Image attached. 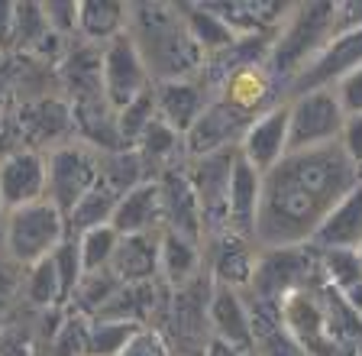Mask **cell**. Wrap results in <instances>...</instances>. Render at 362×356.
Returning <instances> with one entry per match:
<instances>
[{
	"label": "cell",
	"mask_w": 362,
	"mask_h": 356,
	"mask_svg": "<svg viewBox=\"0 0 362 356\" xmlns=\"http://www.w3.org/2000/svg\"><path fill=\"white\" fill-rule=\"evenodd\" d=\"M362 182V172L343 146L288 152V159L262 175V201L256 217V246H308L330 207Z\"/></svg>",
	"instance_id": "6da1fadb"
},
{
	"label": "cell",
	"mask_w": 362,
	"mask_h": 356,
	"mask_svg": "<svg viewBox=\"0 0 362 356\" xmlns=\"http://www.w3.org/2000/svg\"><path fill=\"white\" fill-rule=\"evenodd\" d=\"M127 36L143 55L152 84L181 81L204 71V55L185 23L181 4H129Z\"/></svg>",
	"instance_id": "7a4b0ae2"
},
{
	"label": "cell",
	"mask_w": 362,
	"mask_h": 356,
	"mask_svg": "<svg viewBox=\"0 0 362 356\" xmlns=\"http://www.w3.org/2000/svg\"><path fill=\"white\" fill-rule=\"evenodd\" d=\"M333 36H337V0L291 4V13L285 16V23L275 33L269 55H265V69L281 88V98H285L288 84L324 52Z\"/></svg>",
	"instance_id": "3957f363"
},
{
	"label": "cell",
	"mask_w": 362,
	"mask_h": 356,
	"mask_svg": "<svg viewBox=\"0 0 362 356\" xmlns=\"http://www.w3.org/2000/svg\"><path fill=\"white\" fill-rule=\"evenodd\" d=\"M68 236L71 234H68L65 214L52 201H36V205L16 207L7 214L4 236H0V256L13 269H30L52 256Z\"/></svg>",
	"instance_id": "277c9868"
},
{
	"label": "cell",
	"mask_w": 362,
	"mask_h": 356,
	"mask_svg": "<svg viewBox=\"0 0 362 356\" xmlns=\"http://www.w3.org/2000/svg\"><path fill=\"white\" fill-rule=\"evenodd\" d=\"M320 279L314 246H281V250H259L256 272L249 282L246 295L256 304L281 311V304L298 292H310V285Z\"/></svg>",
	"instance_id": "5b68a950"
},
{
	"label": "cell",
	"mask_w": 362,
	"mask_h": 356,
	"mask_svg": "<svg viewBox=\"0 0 362 356\" xmlns=\"http://www.w3.org/2000/svg\"><path fill=\"white\" fill-rule=\"evenodd\" d=\"M288 104V152L324 149L339 143V133L346 127V110L339 104L333 88L294 94Z\"/></svg>",
	"instance_id": "8992f818"
},
{
	"label": "cell",
	"mask_w": 362,
	"mask_h": 356,
	"mask_svg": "<svg viewBox=\"0 0 362 356\" xmlns=\"http://www.w3.org/2000/svg\"><path fill=\"white\" fill-rule=\"evenodd\" d=\"M98 182L100 152L84 146L81 139H68L45 152V201H52L65 214V220Z\"/></svg>",
	"instance_id": "52a82bcc"
},
{
	"label": "cell",
	"mask_w": 362,
	"mask_h": 356,
	"mask_svg": "<svg viewBox=\"0 0 362 356\" xmlns=\"http://www.w3.org/2000/svg\"><path fill=\"white\" fill-rule=\"evenodd\" d=\"M236 159H240L236 149H220L185 162V175H188L197 207H201L204 236L226 230V197H230V178H233Z\"/></svg>",
	"instance_id": "ba28073f"
},
{
	"label": "cell",
	"mask_w": 362,
	"mask_h": 356,
	"mask_svg": "<svg viewBox=\"0 0 362 356\" xmlns=\"http://www.w3.org/2000/svg\"><path fill=\"white\" fill-rule=\"evenodd\" d=\"M100 81H104V94L113 110H123L139 94L156 88L149 71H146L143 55H139V49L133 46V39L127 33L110 39L107 46H100Z\"/></svg>",
	"instance_id": "9c48e42d"
},
{
	"label": "cell",
	"mask_w": 362,
	"mask_h": 356,
	"mask_svg": "<svg viewBox=\"0 0 362 356\" xmlns=\"http://www.w3.org/2000/svg\"><path fill=\"white\" fill-rule=\"evenodd\" d=\"M256 259L259 246L249 236L230 234V230L204 236V272L214 279V285L246 292L256 272Z\"/></svg>",
	"instance_id": "30bf717a"
},
{
	"label": "cell",
	"mask_w": 362,
	"mask_h": 356,
	"mask_svg": "<svg viewBox=\"0 0 362 356\" xmlns=\"http://www.w3.org/2000/svg\"><path fill=\"white\" fill-rule=\"evenodd\" d=\"M362 65V30L359 33H339L324 46V52L310 62L301 75L288 84L285 101L294 94L317 91V88H337L346 75H353Z\"/></svg>",
	"instance_id": "8fae6325"
},
{
	"label": "cell",
	"mask_w": 362,
	"mask_h": 356,
	"mask_svg": "<svg viewBox=\"0 0 362 356\" xmlns=\"http://www.w3.org/2000/svg\"><path fill=\"white\" fill-rule=\"evenodd\" d=\"M256 117L243 114L236 107L223 104L220 98L211 101V107L197 117V123L185 133V156H207V152H220V149H236L246 137L249 123Z\"/></svg>",
	"instance_id": "7c38bea8"
},
{
	"label": "cell",
	"mask_w": 362,
	"mask_h": 356,
	"mask_svg": "<svg viewBox=\"0 0 362 356\" xmlns=\"http://www.w3.org/2000/svg\"><path fill=\"white\" fill-rule=\"evenodd\" d=\"M236 152L259 175H269L272 168L288 159V104L285 101L249 123L246 137L236 146Z\"/></svg>",
	"instance_id": "4fadbf2b"
},
{
	"label": "cell",
	"mask_w": 362,
	"mask_h": 356,
	"mask_svg": "<svg viewBox=\"0 0 362 356\" xmlns=\"http://www.w3.org/2000/svg\"><path fill=\"white\" fill-rule=\"evenodd\" d=\"M0 201L7 214L45 201V152L20 146L0 159Z\"/></svg>",
	"instance_id": "5bb4252c"
},
{
	"label": "cell",
	"mask_w": 362,
	"mask_h": 356,
	"mask_svg": "<svg viewBox=\"0 0 362 356\" xmlns=\"http://www.w3.org/2000/svg\"><path fill=\"white\" fill-rule=\"evenodd\" d=\"M217 98L249 117L265 114V110L285 101L281 88L265 69V62H252V65H240V69L226 71L217 84Z\"/></svg>",
	"instance_id": "9a60e30c"
},
{
	"label": "cell",
	"mask_w": 362,
	"mask_h": 356,
	"mask_svg": "<svg viewBox=\"0 0 362 356\" xmlns=\"http://www.w3.org/2000/svg\"><path fill=\"white\" fill-rule=\"evenodd\" d=\"M207 324H211V340L256 353V324H252V304H249L246 292L214 285Z\"/></svg>",
	"instance_id": "2e32d148"
},
{
	"label": "cell",
	"mask_w": 362,
	"mask_h": 356,
	"mask_svg": "<svg viewBox=\"0 0 362 356\" xmlns=\"http://www.w3.org/2000/svg\"><path fill=\"white\" fill-rule=\"evenodd\" d=\"M214 98H217V91L207 84L204 75L165 81V84H156V114L162 123H168L175 133L185 137L197 123V117L211 107Z\"/></svg>",
	"instance_id": "e0dca14e"
},
{
	"label": "cell",
	"mask_w": 362,
	"mask_h": 356,
	"mask_svg": "<svg viewBox=\"0 0 362 356\" xmlns=\"http://www.w3.org/2000/svg\"><path fill=\"white\" fill-rule=\"evenodd\" d=\"M156 185H158V197H162V224H165V230L204 243L201 207H197L194 188H191L188 175H185V166L162 172L156 178Z\"/></svg>",
	"instance_id": "ac0fdd59"
},
{
	"label": "cell",
	"mask_w": 362,
	"mask_h": 356,
	"mask_svg": "<svg viewBox=\"0 0 362 356\" xmlns=\"http://www.w3.org/2000/svg\"><path fill=\"white\" fill-rule=\"evenodd\" d=\"M359 243H362V182L330 207L324 224L317 227L310 246L317 253H324V250H356Z\"/></svg>",
	"instance_id": "d6986e66"
},
{
	"label": "cell",
	"mask_w": 362,
	"mask_h": 356,
	"mask_svg": "<svg viewBox=\"0 0 362 356\" xmlns=\"http://www.w3.org/2000/svg\"><path fill=\"white\" fill-rule=\"evenodd\" d=\"M110 227L120 236H133V234H162V197H158V185L156 182H143L136 185L133 191L120 195L117 211H113Z\"/></svg>",
	"instance_id": "ffe728a7"
},
{
	"label": "cell",
	"mask_w": 362,
	"mask_h": 356,
	"mask_svg": "<svg viewBox=\"0 0 362 356\" xmlns=\"http://www.w3.org/2000/svg\"><path fill=\"white\" fill-rule=\"evenodd\" d=\"M259 201H262V175L243 159H236L233 178H230V197H226V230L252 240L256 236Z\"/></svg>",
	"instance_id": "44dd1931"
},
{
	"label": "cell",
	"mask_w": 362,
	"mask_h": 356,
	"mask_svg": "<svg viewBox=\"0 0 362 356\" xmlns=\"http://www.w3.org/2000/svg\"><path fill=\"white\" fill-rule=\"evenodd\" d=\"M158 246H162V234L120 236L117 253H113V259H110V272L117 275L123 285L156 282L158 279Z\"/></svg>",
	"instance_id": "7402d4cb"
},
{
	"label": "cell",
	"mask_w": 362,
	"mask_h": 356,
	"mask_svg": "<svg viewBox=\"0 0 362 356\" xmlns=\"http://www.w3.org/2000/svg\"><path fill=\"white\" fill-rule=\"evenodd\" d=\"M204 272V243L188 240L172 230H162V246H158V279L168 288L188 285L191 279Z\"/></svg>",
	"instance_id": "603a6c76"
},
{
	"label": "cell",
	"mask_w": 362,
	"mask_h": 356,
	"mask_svg": "<svg viewBox=\"0 0 362 356\" xmlns=\"http://www.w3.org/2000/svg\"><path fill=\"white\" fill-rule=\"evenodd\" d=\"M129 26V4L120 0H81L78 4V39L90 46H107Z\"/></svg>",
	"instance_id": "cb8c5ba5"
},
{
	"label": "cell",
	"mask_w": 362,
	"mask_h": 356,
	"mask_svg": "<svg viewBox=\"0 0 362 356\" xmlns=\"http://www.w3.org/2000/svg\"><path fill=\"white\" fill-rule=\"evenodd\" d=\"M181 13H185V23H188V30H191V36H194L197 49H201L204 62L220 55V52H226L230 46L240 42V36H236L207 4H181Z\"/></svg>",
	"instance_id": "d4e9b609"
},
{
	"label": "cell",
	"mask_w": 362,
	"mask_h": 356,
	"mask_svg": "<svg viewBox=\"0 0 362 356\" xmlns=\"http://www.w3.org/2000/svg\"><path fill=\"white\" fill-rule=\"evenodd\" d=\"M117 201H120V195H117L113 188H107L104 182H98L81 201H78L75 211L68 214V234L81 236V234H88V230L110 227L113 211H117Z\"/></svg>",
	"instance_id": "484cf974"
},
{
	"label": "cell",
	"mask_w": 362,
	"mask_h": 356,
	"mask_svg": "<svg viewBox=\"0 0 362 356\" xmlns=\"http://www.w3.org/2000/svg\"><path fill=\"white\" fill-rule=\"evenodd\" d=\"M120 285L123 282L117 279L110 269H104V272H84L78 288L71 292V298H68V311H78L84 318H98L100 311L107 308V302L117 295Z\"/></svg>",
	"instance_id": "4316f807"
},
{
	"label": "cell",
	"mask_w": 362,
	"mask_h": 356,
	"mask_svg": "<svg viewBox=\"0 0 362 356\" xmlns=\"http://www.w3.org/2000/svg\"><path fill=\"white\" fill-rule=\"evenodd\" d=\"M100 182L107 188H113L117 195H127L136 185L149 182V175H146L136 149H113V152H100Z\"/></svg>",
	"instance_id": "83f0119b"
},
{
	"label": "cell",
	"mask_w": 362,
	"mask_h": 356,
	"mask_svg": "<svg viewBox=\"0 0 362 356\" xmlns=\"http://www.w3.org/2000/svg\"><path fill=\"white\" fill-rule=\"evenodd\" d=\"M23 298L33 304L36 311H65V298H62V285H59V272H55L52 259L30 265L26 279H23Z\"/></svg>",
	"instance_id": "f1b7e54d"
},
{
	"label": "cell",
	"mask_w": 362,
	"mask_h": 356,
	"mask_svg": "<svg viewBox=\"0 0 362 356\" xmlns=\"http://www.w3.org/2000/svg\"><path fill=\"white\" fill-rule=\"evenodd\" d=\"M317 263H320V279L339 298L349 295L356 285H362V263L356 256V250H324L317 253Z\"/></svg>",
	"instance_id": "f546056e"
},
{
	"label": "cell",
	"mask_w": 362,
	"mask_h": 356,
	"mask_svg": "<svg viewBox=\"0 0 362 356\" xmlns=\"http://www.w3.org/2000/svg\"><path fill=\"white\" fill-rule=\"evenodd\" d=\"M139 327L127 324V321H107V318H90L88 331V356H120L127 343L136 337Z\"/></svg>",
	"instance_id": "4dcf8cb0"
},
{
	"label": "cell",
	"mask_w": 362,
	"mask_h": 356,
	"mask_svg": "<svg viewBox=\"0 0 362 356\" xmlns=\"http://www.w3.org/2000/svg\"><path fill=\"white\" fill-rule=\"evenodd\" d=\"M88 331L90 318L65 308L62 321L49 337V356H88Z\"/></svg>",
	"instance_id": "1f68e13d"
},
{
	"label": "cell",
	"mask_w": 362,
	"mask_h": 356,
	"mask_svg": "<svg viewBox=\"0 0 362 356\" xmlns=\"http://www.w3.org/2000/svg\"><path fill=\"white\" fill-rule=\"evenodd\" d=\"M156 117H158L156 114V88L139 94V98H136L133 104H127L123 110H117V130H120L123 149H133L136 139L143 137L146 127H149Z\"/></svg>",
	"instance_id": "d6a6232c"
},
{
	"label": "cell",
	"mask_w": 362,
	"mask_h": 356,
	"mask_svg": "<svg viewBox=\"0 0 362 356\" xmlns=\"http://www.w3.org/2000/svg\"><path fill=\"white\" fill-rule=\"evenodd\" d=\"M78 250H81V265L84 272H104L110 269V259L117 253V243H120V234L113 227H98L88 230V234L75 236Z\"/></svg>",
	"instance_id": "836d02e7"
},
{
	"label": "cell",
	"mask_w": 362,
	"mask_h": 356,
	"mask_svg": "<svg viewBox=\"0 0 362 356\" xmlns=\"http://www.w3.org/2000/svg\"><path fill=\"white\" fill-rule=\"evenodd\" d=\"M52 265L55 272H59V285H62V298H65V308H68V298H71V292L78 288V282H81L84 275V265H81V250H78V240L75 236H68L65 243H62L59 250L52 253Z\"/></svg>",
	"instance_id": "e575fe53"
},
{
	"label": "cell",
	"mask_w": 362,
	"mask_h": 356,
	"mask_svg": "<svg viewBox=\"0 0 362 356\" xmlns=\"http://www.w3.org/2000/svg\"><path fill=\"white\" fill-rule=\"evenodd\" d=\"M42 16L52 36H59L62 42H75L78 39V4L75 0H49L42 4Z\"/></svg>",
	"instance_id": "d590c367"
},
{
	"label": "cell",
	"mask_w": 362,
	"mask_h": 356,
	"mask_svg": "<svg viewBox=\"0 0 362 356\" xmlns=\"http://www.w3.org/2000/svg\"><path fill=\"white\" fill-rule=\"evenodd\" d=\"M120 356H175V350L162 331H156V327H139L136 337L127 343V350H123Z\"/></svg>",
	"instance_id": "8d00e7d4"
},
{
	"label": "cell",
	"mask_w": 362,
	"mask_h": 356,
	"mask_svg": "<svg viewBox=\"0 0 362 356\" xmlns=\"http://www.w3.org/2000/svg\"><path fill=\"white\" fill-rule=\"evenodd\" d=\"M333 91H337V98H339V104H343V110H346V117H359L362 114V65L353 71V75L343 78Z\"/></svg>",
	"instance_id": "74e56055"
},
{
	"label": "cell",
	"mask_w": 362,
	"mask_h": 356,
	"mask_svg": "<svg viewBox=\"0 0 362 356\" xmlns=\"http://www.w3.org/2000/svg\"><path fill=\"white\" fill-rule=\"evenodd\" d=\"M339 146H343V152H346L362 172V114L346 117V127H343V133H339Z\"/></svg>",
	"instance_id": "f35d334b"
},
{
	"label": "cell",
	"mask_w": 362,
	"mask_h": 356,
	"mask_svg": "<svg viewBox=\"0 0 362 356\" xmlns=\"http://www.w3.org/2000/svg\"><path fill=\"white\" fill-rule=\"evenodd\" d=\"M362 30V0H337V36Z\"/></svg>",
	"instance_id": "ab89813d"
},
{
	"label": "cell",
	"mask_w": 362,
	"mask_h": 356,
	"mask_svg": "<svg viewBox=\"0 0 362 356\" xmlns=\"http://www.w3.org/2000/svg\"><path fill=\"white\" fill-rule=\"evenodd\" d=\"M13 36H16V4L13 0H0V49L4 52L13 49Z\"/></svg>",
	"instance_id": "60d3db41"
},
{
	"label": "cell",
	"mask_w": 362,
	"mask_h": 356,
	"mask_svg": "<svg viewBox=\"0 0 362 356\" xmlns=\"http://www.w3.org/2000/svg\"><path fill=\"white\" fill-rule=\"evenodd\" d=\"M204 356H256L249 350H240V347H230V343H220V340H211L204 347Z\"/></svg>",
	"instance_id": "b9f144b4"
},
{
	"label": "cell",
	"mask_w": 362,
	"mask_h": 356,
	"mask_svg": "<svg viewBox=\"0 0 362 356\" xmlns=\"http://www.w3.org/2000/svg\"><path fill=\"white\" fill-rule=\"evenodd\" d=\"M4 224H7V207H4V201H0V236H4Z\"/></svg>",
	"instance_id": "7bdbcfd3"
},
{
	"label": "cell",
	"mask_w": 362,
	"mask_h": 356,
	"mask_svg": "<svg viewBox=\"0 0 362 356\" xmlns=\"http://www.w3.org/2000/svg\"><path fill=\"white\" fill-rule=\"evenodd\" d=\"M356 256H359V263H362V243H359V246H356Z\"/></svg>",
	"instance_id": "ee69618b"
},
{
	"label": "cell",
	"mask_w": 362,
	"mask_h": 356,
	"mask_svg": "<svg viewBox=\"0 0 362 356\" xmlns=\"http://www.w3.org/2000/svg\"><path fill=\"white\" fill-rule=\"evenodd\" d=\"M4 59H7V52H4V49H0V62H4Z\"/></svg>",
	"instance_id": "f6af8a7d"
}]
</instances>
